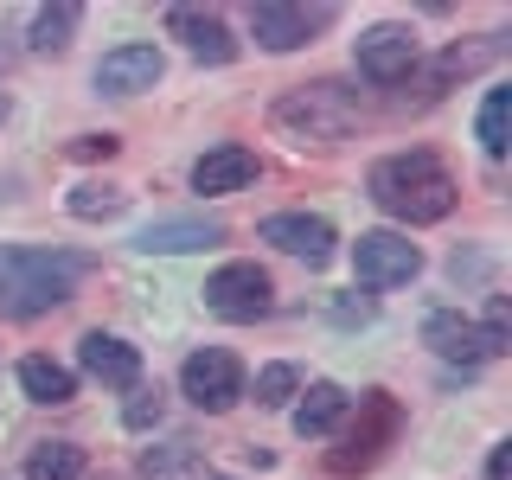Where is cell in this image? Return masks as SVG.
<instances>
[{
	"label": "cell",
	"mask_w": 512,
	"mask_h": 480,
	"mask_svg": "<svg viewBox=\"0 0 512 480\" xmlns=\"http://www.w3.org/2000/svg\"><path fill=\"white\" fill-rule=\"evenodd\" d=\"M90 256L84 250H13L0 244V314L32 320V314H52L71 301V288L90 276Z\"/></svg>",
	"instance_id": "6da1fadb"
},
{
	"label": "cell",
	"mask_w": 512,
	"mask_h": 480,
	"mask_svg": "<svg viewBox=\"0 0 512 480\" xmlns=\"http://www.w3.org/2000/svg\"><path fill=\"white\" fill-rule=\"evenodd\" d=\"M365 186H372V205H378V212H391V218H404V224H436V218L455 212V199H461L455 173H448L429 148H410V154L378 160Z\"/></svg>",
	"instance_id": "7a4b0ae2"
},
{
	"label": "cell",
	"mask_w": 512,
	"mask_h": 480,
	"mask_svg": "<svg viewBox=\"0 0 512 480\" xmlns=\"http://www.w3.org/2000/svg\"><path fill=\"white\" fill-rule=\"evenodd\" d=\"M269 128L282 141H295V148H340L352 128H359V103H352V90L320 77V84L282 90L276 109H269Z\"/></svg>",
	"instance_id": "3957f363"
},
{
	"label": "cell",
	"mask_w": 512,
	"mask_h": 480,
	"mask_svg": "<svg viewBox=\"0 0 512 480\" xmlns=\"http://www.w3.org/2000/svg\"><path fill=\"white\" fill-rule=\"evenodd\" d=\"M404 436V404H397L391 391H365L359 397V416H352V429L340 436V448L327 455L333 474H365L384 461V448Z\"/></svg>",
	"instance_id": "277c9868"
},
{
	"label": "cell",
	"mask_w": 512,
	"mask_h": 480,
	"mask_svg": "<svg viewBox=\"0 0 512 480\" xmlns=\"http://www.w3.org/2000/svg\"><path fill=\"white\" fill-rule=\"evenodd\" d=\"M180 391H186L205 416H224L237 397H244V365H237V352H224V346H199V352L180 365Z\"/></svg>",
	"instance_id": "5b68a950"
},
{
	"label": "cell",
	"mask_w": 512,
	"mask_h": 480,
	"mask_svg": "<svg viewBox=\"0 0 512 480\" xmlns=\"http://www.w3.org/2000/svg\"><path fill=\"white\" fill-rule=\"evenodd\" d=\"M205 308L218 320H263L276 308V282L256 263H224V269H212V282H205Z\"/></svg>",
	"instance_id": "8992f818"
},
{
	"label": "cell",
	"mask_w": 512,
	"mask_h": 480,
	"mask_svg": "<svg viewBox=\"0 0 512 480\" xmlns=\"http://www.w3.org/2000/svg\"><path fill=\"white\" fill-rule=\"evenodd\" d=\"M327 26H333V7H282V0L250 7V32H256L263 52H301V45H314Z\"/></svg>",
	"instance_id": "52a82bcc"
},
{
	"label": "cell",
	"mask_w": 512,
	"mask_h": 480,
	"mask_svg": "<svg viewBox=\"0 0 512 480\" xmlns=\"http://www.w3.org/2000/svg\"><path fill=\"white\" fill-rule=\"evenodd\" d=\"M416 269H423V250L397 231H365L359 244H352V276L365 288H397V282H410Z\"/></svg>",
	"instance_id": "ba28073f"
},
{
	"label": "cell",
	"mask_w": 512,
	"mask_h": 480,
	"mask_svg": "<svg viewBox=\"0 0 512 480\" xmlns=\"http://www.w3.org/2000/svg\"><path fill=\"white\" fill-rule=\"evenodd\" d=\"M359 77L365 84H410V71H416V32L410 26H397V20H384L372 32H359Z\"/></svg>",
	"instance_id": "9c48e42d"
},
{
	"label": "cell",
	"mask_w": 512,
	"mask_h": 480,
	"mask_svg": "<svg viewBox=\"0 0 512 480\" xmlns=\"http://www.w3.org/2000/svg\"><path fill=\"white\" fill-rule=\"evenodd\" d=\"M263 244H276L282 256H301V263L308 269H327L333 263V244H340V237H333V224L327 218H314V212H276V218H263Z\"/></svg>",
	"instance_id": "30bf717a"
},
{
	"label": "cell",
	"mask_w": 512,
	"mask_h": 480,
	"mask_svg": "<svg viewBox=\"0 0 512 480\" xmlns=\"http://www.w3.org/2000/svg\"><path fill=\"white\" fill-rule=\"evenodd\" d=\"M160 71H167V58L154 45H116V52H103V64H96V90L103 96H141V90L160 84Z\"/></svg>",
	"instance_id": "8fae6325"
},
{
	"label": "cell",
	"mask_w": 512,
	"mask_h": 480,
	"mask_svg": "<svg viewBox=\"0 0 512 480\" xmlns=\"http://www.w3.org/2000/svg\"><path fill=\"white\" fill-rule=\"evenodd\" d=\"M167 32H173V39H180L199 64H231V58H237L231 26H224L218 13H205V7H173V13H167Z\"/></svg>",
	"instance_id": "7c38bea8"
},
{
	"label": "cell",
	"mask_w": 512,
	"mask_h": 480,
	"mask_svg": "<svg viewBox=\"0 0 512 480\" xmlns=\"http://www.w3.org/2000/svg\"><path fill=\"white\" fill-rule=\"evenodd\" d=\"M77 359H84V372L96 384H109V391H135L141 384V352L128 340H116V333H84Z\"/></svg>",
	"instance_id": "4fadbf2b"
},
{
	"label": "cell",
	"mask_w": 512,
	"mask_h": 480,
	"mask_svg": "<svg viewBox=\"0 0 512 480\" xmlns=\"http://www.w3.org/2000/svg\"><path fill=\"white\" fill-rule=\"evenodd\" d=\"M423 346L436 352V359H448V365H480V359H493L487 352V340H480V327L468 314H455V308H436L423 320Z\"/></svg>",
	"instance_id": "5bb4252c"
},
{
	"label": "cell",
	"mask_w": 512,
	"mask_h": 480,
	"mask_svg": "<svg viewBox=\"0 0 512 480\" xmlns=\"http://www.w3.org/2000/svg\"><path fill=\"white\" fill-rule=\"evenodd\" d=\"M250 180H256V154L244 148V141H224V148L192 160V192H205V199H218V192H244Z\"/></svg>",
	"instance_id": "9a60e30c"
},
{
	"label": "cell",
	"mask_w": 512,
	"mask_h": 480,
	"mask_svg": "<svg viewBox=\"0 0 512 480\" xmlns=\"http://www.w3.org/2000/svg\"><path fill=\"white\" fill-rule=\"evenodd\" d=\"M212 244H224L218 218H154L135 237V250H148V256H186V250H212Z\"/></svg>",
	"instance_id": "2e32d148"
},
{
	"label": "cell",
	"mask_w": 512,
	"mask_h": 480,
	"mask_svg": "<svg viewBox=\"0 0 512 480\" xmlns=\"http://www.w3.org/2000/svg\"><path fill=\"white\" fill-rule=\"evenodd\" d=\"M506 58V32H480V39H461V45H448V52L429 64V84L448 90V84H461V77H480L487 64H500ZM429 90V96H436Z\"/></svg>",
	"instance_id": "e0dca14e"
},
{
	"label": "cell",
	"mask_w": 512,
	"mask_h": 480,
	"mask_svg": "<svg viewBox=\"0 0 512 480\" xmlns=\"http://www.w3.org/2000/svg\"><path fill=\"white\" fill-rule=\"evenodd\" d=\"M346 410H352V397H346L333 378L308 384V397L295 404V436H301V442H314V436H333V429L346 423Z\"/></svg>",
	"instance_id": "ac0fdd59"
},
{
	"label": "cell",
	"mask_w": 512,
	"mask_h": 480,
	"mask_svg": "<svg viewBox=\"0 0 512 480\" xmlns=\"http://www.w3.org/2000/svg\"><path fill=\"white\" fill-rule=\"evenodd\" d=\"M77 20H84V7H77V0L39 7V13H32V26H26V52H39V58L71 52V32H77Z\"/></svg>",
	"instance_id": "d6986e66"
},
{
	"label": "cell",
	"mask_w": 512,
	"mask_h": 480,
	"mask_svg": "<svg viewBox=\"0 0 512 480\" xmlns=\"http://www.w3.org/2000/svg\"><path fill=\"white\" fill-rule=\"evenodd\" d=\"M20 391L32 397V404H71L77 397V372L58 359H45V352H32V359H20Z\"/></svg>",
	"instance_id": "ffe728a7"
},
{
	"label": "cell",
	"mask_w": 512,
	"mask_h": 480,
	"mask_svg": "<svg viewBox=\"0 0 512 480\" xmlns=\"http://www.w3.org/2000/svg\"><path fill=\"white\" fill-rule=\"evenodd\" d=\"M26 480H84V448L77 442H39L26 455Z\"/></svg>",
	"instance_id": "44dd1931"
},
{
	"label": "cell",
	"mask_w": 512,
	"mask_h": 480,
	"mask_svg": "<svg viewBox=\"0 0 512 480\" xmlns=\"http://www.w3.org/2000/svg\"><path fill=\"white\" fill-rule=\"evenodd\" d=\"M141 474H148V480H205L212 468L199 461V448H192V442H167V448H148Z\"/></svg>",
	"instance_id": "7402d4cb"
},
{
	"label": "cell",
	"mask_w": 512,
	"mask_h": 480,
	"mask_svg": "<svg viewBox=\"0 0 512 480\" xmlns=\"http://www.w3.org/2000/svg\"><path fill=\"white\" fill-rule=\"evenodd\" d=\"M506 122H512V90H487V103H480V148H487L493 160L506 154Z\"/></svg>",
	"instance_id": "603a6c76"
},
{
	"label": "cell",
	"mask_w": 512,
	"mask_h": 480,
	"mask_svg": "<svg viewBox=\"0 0 512 480\" xmlns=\"http://www.w3.org/2000/svg\"><path fill=\"white\" fill-rule=\"evenodd\" d=\"M116 212H128L122 186H77L71 192V218H116Z\"/></svg>",
	"instance_id": "cb8c5ba5"
},
{
	"label": "cell",
	"mask_w": 512,
	"mask_h": 480,
	"mask_svg": "<svg viewBox=\"0 0 512 480\" xmlns=\"http://www.w3.org/2000/svg\"><path fill=\"white\" fill-rule=\"evenodd\" d=\"M295 391H301L295 365H263V372H256V404H263V410H282Z\"/></svg>",
	"instance_id": "d4e9b609"
},
{
	"label": "cell",
	"mask_w": 512,
	"mask_h": 480,
	"mask_svg": "<svg viewBox=\"0 0 512 480\" xmlns=\"http://www.w3.org/2000/svg\"><path fill=\"white\" fill-rule=\"evenodd\" d=\"M160 416H167V397H160V384H135V397H128L122 423H128V429H135V436H141V429H154Z\"/></svg>",
	"instance_id": "484cf974"
},
{
	"label": "cell",
	"mask_w": 512,
	"mask_h": 480,
	"mask_svg": "<svg viewBox=\"0 0 512 480\" xmlns=\"http://www.w3.org/2000/svg\"><path fill=\"white\" fill-rule=\"evenodd\" d=\"M480 340H487V352H506V340H512V308H506V295H493V301H487Z\"/></svg>",
	"instance_id": "4316f807"
},
{
	"label": "cell",
	"mask_w": 512,
	"mask_h": 480,
	"mask_svg": "<svg viewBox=\"0 0 512 480\" xmlns=\"http://www.w3.org/2000/svg\"><path fill=\"white\" fill-rule=\"evenodd\" d=\"M116 148H122L116 135H77V141H71L77 160H116Z\"/></svg>",
	"instance_id": "83f0119b"
},
{
	"label": "cell",
	"mask_w": 512,
	"mask_h": 480,
	"mask_svg": "<svg viewBox=\"0 0 512 480\" xmlns=\"http://www.w3.org/2000/svg\"><path fill=\"white\" fill-rule=\"evenodd\" d=\"M487 480H512V442H500L487 455Z\"/></svg>",
	"instance_id": "f1b7e54d"
},
{
	"label": "cell",
	"mask_w": 512,
	"mask_h": 480,
	"mask_svg": "<svg viewBox=\"0 0 512 480\" xmlns=\"http://www.w3.org/2000/svg\"><path fill=\"white\" fill-rule=\"evenodd\" d=\"M333 320H340V327H352V320H372V301H340V308H333Z\"/></svg>",
	"instance_id": "f546056e"
},
{
	"label": "cell",
	"mask_w": 512,
	"mask_h": 480,
	"mask_svg": "<svg viewBox=\"0 0 512 480\" xmlns=\"http://www.w3.org/2000/svg\"><path fill=\"white\" fill-rule=\"evenodd\" d=\"M0 116H7V90H0Z\"/></svg>",
	"instance_id": "4dcf8cb0"
},
{
	"label": "cell",
	"mask_w": 512,
	"mask_h": 480,
	"mask_svg": "<svg viewBox=\"0 0 512 480\" xmlns=\"http://www.w3.org/2000/svg\"><path fill=\"white\" fill-rule=\"evenodd\" d=\"M205 480H224V474H205Z\"/></svg>",
	"instance_id": "1f68e13d"
}]
</instances>
